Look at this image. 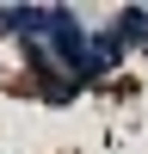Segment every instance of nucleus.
Returning <instances> with one entry per match:
<instances>
[{"label":"nucleus","instance_id":"nucleus-2","mask_svg":"<svg viewBox=\"0 0 148 154\" xmlns=\"http://www.w3.org/2000/svg\"><path fill=\"white\" fill-rule=\"evenodd\" d=\"M93 62H99L105 74H123V62H130V49H123V37L111 31V25H99V31H93Z\"/></svg>","mask_w":148,"mask_h":154},{"label":"nucleus","instance_id":"nucleus-3","mask_svg":"<svg viewBox=\"0 0 148 154\" xmlns=\"http://www.w3.org/2000/svg\"><path fill=\"white\" fill-rule=\"evenodd\" d=\"M111 31L123 37V49H130V56H136V49H148V6H123L117 19H111Z\"/></svg>","mask_w":148,"mask_h":154},{"label":"nucleus","instance_id":"nucleus-4","mask_svg":"<svg viewBox=\"0 0 148 154\" xmlns=\"http://www.w3.org/2000/svg\"><path fill=\"white\" fill-rule=\"evenodd\" d=\"M37 99H43V105H74V99H80V80H68V74L37 80Z\"/></svg>","mask_w":148,"mask_h":154},{"label":"nucleus","instance_id":"nucleus-1","mask_svg":"<svg viewBox=\"0 0 148 154\" xmlns=\"http://www.w3.org/2000/svg\"><path fill=\"white\" fill-rule=\"evenodd\" d=\"M19 56H25L31 86H37V80H56V74H68V68L56 62V49H49V43H37V37H25V43H19Z\"/></svg>","mask_w":148,"mask_h":154}]
</instances>
